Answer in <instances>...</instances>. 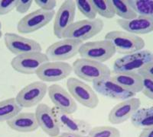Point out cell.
I'll return each instance as SVG.
<instances>
[{"instance_id": "1", "label": "cell", "mask_w": 153, "mask_h": 137, "mask_svg": "<svg viewBox=\"0 0 153 137\" xmlns=\"http://www.w3.org/2000/svg\"><path fill=\"white\" fill-rule=\"evenodd\" d=\"M105 40L113 44L116 52L125 55L143 51L146 45L141 37L122 31L108 32L105 35Z\"/></svg>"}, {"instance_id": "2", "label": "cell", "mask_w": 153, "mask_h": 137, "mask_svg": "<svg viewBox=\"0 0 153 137\" xmlns=\"http://www.w3.org/2000/svg\"><path fill=\"white\" fill-rule=\"evenodd\" d=\"M73 72L80 79L89 82L111 76V70L106 65L91 59L79 58L73 63Z\"/></svg>"}, {"instance_id": "3", "label": "cell", "mask_w": 153, "mask_h": 137, "mask_svg": "<svg viewBox=\"0 0 153 137\" xmlns=\"http://www.w3.org/2000/svg\"><path fill=\"white\" fill-rule=\"evenodd\" d=\"M103 28L104 22L100 18L74 21L64 33L63 39H74L84 42L100 33Z\"/></svg>"}, {"instance_id": "4", "label": "cell", "mask_w": 153, "mask_h": 137, "mask_svg": "<svg viewBox=\"0 0 153 137\" xmlns=\"http://www.w3.org/2000/svg\"><path fill=\"white\" fill-rule=\"evenodd\" d=\"M67 88L75 101L89 109H94L99 104V97L90 85L81 80L71 77L67 81Z\"/></svg>"}, {"instance_id": "5", "label": "cell", "mask_w": 153, "mask_h": 137, "mask_svg": "<svg viewBox=\"0 0 153 137\" xmlns=\"http://www.w3.org/2000/svg\"><path fill=\"white\" fill-rule=\"evenodd\" d=\"M152 61L153 53L148 50H143L116 59L113 63V73L116 75L138 72L145 65Z\"/></svg>"}, {"instance_id": "6", "label": "cell", "mask_w": 153, "mask_h": 137, "mask_svg": "<svg viewBox=\"0 0 153 137\" xmlns=\"http://www.w3.org/2000/svg\"><path fill=\"white\" fill-rule=\"evenodd\" d=\"M116 53L113 44L105 39L83 43L79 50V54L81 58L102 63L111 59Z\"/></svg>"}, {"instance_id": "7", "label": "cell", "mask_w": 153, "mask_h": 137, "mask_svg": "<svg viewBox=\"0 0 153 137\" xmlns=\"http://www.w3.org/2000/svg\"><path fill=\"white\" fill-rule=\"evenodd\" d=\"M83 43L78 40L64 38L49 46L45 54L49 61L64 62L78 54Z\"/></svg>"}, {"instance_id": "8", "label": "cell", "mask_w": 153, "mask_h": 137, "mask_svg": "<svg viewBox=\"0 0 153 137\" xmlns=\"http://www.w3.org/2000/svg\"><path fill=\"white\" fill-rule=\"evenodd\" d=\"M55 16V11L37 9L24 16L19 20L17 24V30L19 34H31L40 30L52 21Z\"/></svg>"}, {"instance_id": "9", "label": "cell", "mask_w": 153, "mask_h": 137, "mask_svg": "<svg viewBox=\"0 0 153 137\" xmlns=\"http://www.w3.org/2000/svg\"><path fill=\"white\" fill-rule=\"evenodd\" d=\"M48 87L45 82H34L19 91L16 99L22 108H30L38 105L45 97Z\"/></svg>"}, {"instance_id": "10", "label": "cell", "mask_w": 153, "mask_h": 137, "mask_svg": "<svg viewBox=\"0 0 153 137\" xmlns=\"http://www.w3.org/2000/svg\"><path fill=\"white\" fill-rule=\"evenodd\" d=\"M72 72L73 68L69 63L48 61L38 68L36 75L43 82H56L66 78Z\"/></svg>"}, {"instance_id": "11", "label": "cell", "mask_w": 153, "mask_h": 137, "mask_svg": "<svg viewBox=\"0 0 153 137\" xmlns=\"http://www.w3.org/2000/svg\"><path fill=\"white\" fill-rule=\"evenodd\" d=\"M4 43L9 52L16 56L41 53L42 47L36 40L26 38L15 33H5Z\"/></svg>"}, {"instance_id": "12", "label": "cell", "mask_w": 153, "mask_h": 137, "mask_svg": "<svg viewBox=\"0 0 153 137\" xmlns=\"http://www.w3.org/2000/svg\"><path fill=\"white\" fill-rule=\"evenodd\" d=\"M49 59L45 53H32L16 56L11 61V66L15 71L25 75L36 74L37 70Z\"/></svg>"}, {"instance_id": "13", "label": "cell", "mask_w": 153, "mask_h": 137, "mask_svg": "<svg viewBox=\"0 0 153 137\" xmlns=\"http://www.w3.org/2000/svg\"><path fill=\"white\" fill-rule=\"evenodd\" d=\"M76 6L75 1L66 0L61 4L54 16L53 32L57 38L63 39L64 33L74 22Z\"/></svg>"}, {"instance_id": "14", "label": "cell", "mask_w": 153, "mask_h": 137, "mask_svg": "<svg viewBox=\"0 0 153 137\" xmlns=\"http://www.w3.org/2000/svg\"><path fill=\"white\" fill-rule=\"evenodd\" d=\"M93 88L101 95L115 100L124 101L134 97L136 95L124 89L122 86L115 82L112 76L97 80L93 82Z\"/></svg>"}, {"instance_id": "15", "label": "cell", "mask_w": 153, "mask_h": 137, "mask_svg": "<svg viewBox=\"0 0 153 137\" xmlns=\"http://www.w3.org/2000/svg\"><path fill=\"white\" fill-rule=\"evenodd\" d=\"M140 106L141 101L139 98L131 97L124 100L112 108L108 114V120L113 125L124 123L131 119Z\"/></svg>"}, {"instance_id": "16", "label": "cell", "mask_w": 153, "mask_h": 137, "mask_svg": "<svg viewBox=\"0 0 153 137\" xmlns=\"http://www.w3.org/2000/svg\"><path fill=\"white\" fill-rule=\"evenodd\" d=\"M48 93L54 108L65 114H72L77 110L76 101L62 86L53 84L48 89Z\"/></svg>"}, {"instance_id": "17", "label": "cell", "mask_w": 153, "mask_h": 137, "mask_svg": "<svg viewBox=\"0 0 153 137\" xmlns=\"http://www.w3.org/2000/svg\"><path fill=\"white\" fill-rule=\"evenodd\" d=\"M53 111L61 130L80 136L88 135L91 130V125L88 122L74 117L71 114L64 113L55 108H53Z\"/></svg>"}, {"instance_id": "18", "label": "cell", "mask_w": 153, "mask_h": 137, "mask_svg": "<svg viewBox=\"0 0 153 137\" xmlns=\"http://www.w3.org/2000/svg\"><path fill=\"white\" fill-rule=\"evenodd\" d=\"M35 116L38 126L45 133L49 136H55L60 134V129L53 108L46 104H39L35 110Z\"/></svg>"}, {"instance_id": "19", "label": "cell", "mask_w": 153, "mask_h": 137, "mask_svg": "<svg viewBox=\"0 0 153 137\" xmlns=\"http://www.w3.org/2000/svg\"><path fill=\"white\" fill-rule=\"evenodd\" d=\"M117 23L125 32L139 36L153 32V18L137 16L131 20L117 19Z\"/></svg>"}, {"instance_id": "20", "label": "cell", "mask_w": 153, "mask_h": 137, "mask_svg": "<svg viewBox=\"0 0 153 137\" xmlns=\"http://www.w3.org/2000/svg\"><path fill=\"white\" fill-rule=\"evenodd\" d=\"M7 125L12 130L19 133H31L39 128L35 113L21 112L7 121Z\"/></svg>"}, {"instance_id": "21", "label": "cell", "mask_w": 153, "mask_h": 137, "mask_svg": "<svg viewBox=\"0 0 153 137\" xmlns=\"http://www.w3.org/2000/svg\"><path fill=\"white\" fill-rule=\"evenodd\" d=\"M112 78L124 89L134 94L143 90V77L137 72L116 74Z\"/></svg>"}, {"instance_id": "22", "label": "cell", "mask_w": 153, "mask_h": 137, "mask_svg": "<svg viewBox=\"0 0 153 137\" xmlns=\"http://www.w3.org/2000/svg\"><path fill=\"white\" fill-rule=\"evenodd\" d=\"M22 108L18 104L16 97L0 101V122L9 121L21 113Z\"/></svg>"}, {"instance_id": "23", "label": "cell", "mask_w": 153, "mask_h": 137, "mask_svg": "<svg viewBox=\"0 0 153 137\" xmlns=\"http://www.w3.org/2000/svg\"><path fill=\"white\" fill-rule=\"evenodd\" d=\"M131 123L136 128H148L153 126V106L139 108L131 117Z\"/></svg>"}, {"instance_id": "24", "label": "cell", "mask_w": 153, "mask_h": 137, "mask_svg": "<svg viewBox=\"0 0 153 137\" xmlns=\"http://www.w3.org/2000/svg\"><path fill=\"white\" fill-rule=\"evenodd\" d=\"M116 15L123 20H131L137 17V14L128 2V0H111Z\"/></svg>"}, {"instance_id": "25", "label": "cell", "mask_w": 153, "mask_h": 137, "mask_svg": "<svg viewBox=\"0 0 153 137\" xmlns=\"http://www.w3.org/2000/svg\"><path fill=\"white\" fill-rule=\"evenodd\" d=\"M138 16L153 18V0H128Z\"/></svg>"}, {"instance_id": "26", "label": "cell", "mask_w": 153, "mask_h": 137, "mask_svg": "<svg viewBox=\"0 0 153 137\" xmlns=\"http://www.w3.org/2000/svg\"><path fill=\"white\" fill-rule=\"evenodd\" d=\"M98 15L106 18H113L116 16L114 7L111 0H91Z\"/></svg>"}, {"instance_id": "27", "label": "cell", "mask_w": 153, "mask_h": 137, "mask_svg": "<svg viewBox=\"0 0 153 137\" xmlns=\"http://www.w3.org/2000/svg\"><path fill=\"white\" fill-rule=\"evenodd\" d=\"M89 137H120V130L111 126H100L91 128Z\"/></svg>"}, {"instance_id": "28", "label": "cell", "mask_w": 153, "mask_h": 137, "mask_svg": "<svg viewBox=\"0 0 153 137\" xmlns=\"http://www.w3.org/2000/svg\"><path fill=\"white\" fill-rule=\"evenodd\" d=\"M75 4L81 14L85 16L87 19L94 20L97 18V12L94 9L91 0H76Z\"/></svg>"}, {"instance_id": "29", "label": "cell", "mask_w": 153, "mask_h": 137, "mask_svg": "<svg viewBox=\"0 0 153 137\" xmlns=\"http://www.w3.org/2000/svg\"><path fill=\"white\" fill-rule=\"evenodd\" d=\"M143 77V90L142 92L145 96L153 101V78Z\"/></svg>"}, {"instance_id": "30", "label": "cell", "mask_w": 153, "mask_h": 137, "mask_svg": "<svg viewBox=\"0 0 153 137\" xmlns=\"http://www.w3.org/2000/svg\"><path fill=\"white\" fill-rule=\"evenodd\" d=\"M17 0H0V15L9 14L16 9Z\"/></svg>"}, {"instance_id": "31", "label": "cell", "mask_w": 153, "mask_h": 137, "mask_svg": "<svg viewBox=\"0 0 153 137\" xmlns=\"http://www.w3.org/2000/svg\"><path fill=\"white\" fill-rule=\"evenodd\" d=\"M35 2L40 9L48 11H54L57 5V1L55 0H35Z\"/></svg>"}, {"instance_id": "32", "label": "cell", "mask_w": 153, "mask_h": 137, "mask_svg": "<svg viewBox=\"0 0 153 137\" xmlns=\"http://www.w3.org/2000/svg\"><path fill=\"white\" fill-rule=\"evenodd\" d=\"M33 1L31 0H17L16 10L20 14H25L28 12L32 5Z\"/></svg>"}, {"instance_id": "33", "label": "cell", "mask_w": 153, "mask_h": 137, "mask_svg": "<svg viewBox=\"0 0 153 137\" xmlns=\"http://www.w3.org/2000/svg\"><path fill=\"white\" fill-rule=\"evenodd\" d=\"M141 76H146L153 78V61L145 65L137 72Z\"/></svg>"}, {"instance_id": "34", "label": "cell", "mask_w": 153, "mask_h": 137, "mask_svg": "<svg viewBox=\"0 0 153 137\" xmlns=\"http://www.w3.org/2000/svg\"><path fill=\"white\" fill-rule=\"evenodd\" d=\"M139 137H153V126L143 129Z\"/></svg>"}, {"instance_id": "35", "label": "cell", "mask_w": 153, "mask_h": 137, "mask_svg": "<svg viewBox=\"0 0 153 137\" xmlns=\"http://www.w3.org/2000/svg\"><path fill=\"white\" fill-rule=\"evenodd\" d=\"M49 137H81V136L79 135H76V134L71 133L65 132V133H62L58 134V135L55 136H49Z\"/></svg>"}, {"instance_id": "36", "label": "cell", "mask_w": 153, "mask_h": 137, "mask_svg": "<svg viewBox=\"0 0 153 137\" xmlns=\"http://www.w3.org/2000/svg\"><path fill=\"white\" fill-rule=\"evenodd\" d=\"M2 37V31H0V39H1V37Z\"/></svg>"}, {"instance_id": "37", "label": "cell", "mask_w": 153, "mask_h": 137, "mask_svg": "<svg viewBox=\"0 0 153 137\" xmlns=\"http://www.w3.org/2000/svg\"><path fill=\"white\" fill-rule=\"evenodd\" d=\"M2 30V23H1V21H0V31Z\"/></svg>"}, {"instance_id": "38", "label": "cell", "mask_w": 153, "mask_h": 137, "mask_svg": "<svg viewBox=\"0 0 153 137\" xmlns=\"http://www.w3.org/2000/svg\"><path fill=\"white\" fill-rule=\"evenodd\" d=\"M81 137H89L88 136H81Z\"/></svg>"}]
</instances>
